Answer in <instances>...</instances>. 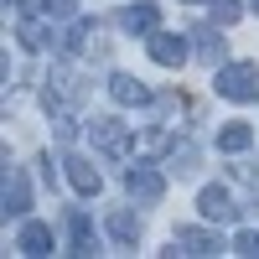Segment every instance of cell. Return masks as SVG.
I'll use <instances>...</instances> for the list:
<instances>
[{"label":"cell","mask_w":259,"mask_h":259,"mask_svg":"<svg viewBox=\"0 0 259 259\" xmlns=\"http://www.w3.org/2000/svg\"><path fill=\"white\" fill-rule=\"evenodd\" d=\"M124 192H130L135 202H161V197H166V177H161L156 166L135 161V166L124 171Z\"/></svg>","instance_id":"7a4b0ae2"},{"label":"cell","mask_w":259,"mask_h":259,"mask_svg":"<svg viewBox=\"0 0 259 259\" xmlns=\"http://www.w3.org/2000/svg\"><path fill=\"white\" fill-rule=\"evenodd\" d=\"M68 233H73V254H94V233L83 212H68Z\"/></svg>","instance_id":"4fadbf2b"},{"label":"cell","mask_w":259,"mask_h":259,"mask_svg":"<svg viewBox=\"0 0 259 259\" xmlns=\"http://www.w3.org/2000/svg\"><path fill=\"white\" fill-rule=\"evenodd\" d=\"M21 41H26V47H47V26L26 21V26H21Z\"/></svg>","instance_id":"ac0fdd59"},{"label":"cell","mask_w":259,"mask_h":259,"mask_svg":"<svg viewBox=\"0 0 259 259\" xmlns=\"http://www.w3.org/2000/svg\"><path fill=\"white\" fill-rule=\"evenodd\" d=\"M218 94L233 99V104L259 99V68L254 62H228V68H218Z\"/></svg>","instance_id":"6da1fadb"},{"label":"cell","mask_w":259,"mask_h":259,"mask_svg":"<svg viewBox=\"0 0 259 259\" xmlns=\"http://www.w3.org/2000/svg\"><path fill=\"white\" fill-rule=\"evenodd\" d=\"M109 233L119 244H135L140 239V218H130V212H109Z\"/></svg>","instance_id":"5bb4252c"},{"label":"cell","mask_w":259,"mask_h":259,"mask_svg":"<svg viewBox=\"0 0 259 259\" xmlns=\"http://www.w3.org/2000/svg\"><path fill=\"white\" fill-rule=\"evenodd\" d=\"M239 16H244V11L233 6V0H212V21H218V26H233Z\"/></svg>","instance_id":"9a60e30c"},{"label":"cell","mask_w":259,"mask_h":259,"mask_svg":"<svg viewBox=\"0 0 259 259\" xmlns=\"http://www.w3.org/2000/svg\"><path fill=\"white\" fill-rule=\"evenodd\" d=\"M197 207H202L207 223H233V218H239V202L228 197V187H202L197 192Z\"/></svg>","instance_id":"277c9868"},{"label":"cell","mask_w":259,"mask_h":259,"mask_svg":"<svg viewBox=\"0 0 259 259\" xmlns=\"http://www.w3.org/2000/svg\"><path fill=\"white\" fill-rule=\"evenodd\" d=\"M197 41H202V57L212 62V57H223V41L212 36V31H197Z\"/></svg>","instance_id":"ffe728a7"},{"label":"cell","mask_w":259,"mask_h":259,"mask_svg":"<svg viewBox=\"0 0 259 259\" xmlns=\"http://www.w3.org/2000/svg\"><path fill=\"white\" fill-rule=\"evenodd\" d=\"M233 254H244V259H259V233L249 228V233H239L233 239Z\"/></svg>","instance_id":"e0dca14e"},{"label":"cell","mask_w":259,"mask_h":259,"mask_svg":"<svg viewBox=\"0 0 259 259\" xmlns=\"http://www.w3.org/2000/svg\"><path fill=\"white\" fill-rule=\"evenodd\" d=\"M249 6H254V11H259V0H249Z\"/></svg>","instance_id":"7402d4cb"},{"label":"cell","mask_w":259,"mask_h":259,"mask_svg":"<svg viewBox=\"0 0 259 259\" xmlns=\"http://www.w3.org/2000/svg\"><path fill=\"white\" fill-rule=\"evenodd\" d=\"M119 26H124L130 36H150V31L161 26V11H156V6H124V11H119Z\"/></svg>","instance_id":"30bf717a"},{"label":"cell","mask_w":259,"mask_h":259,"mask_svg":"<svg viewBox=\"0 0 259 259\" xmlns=\"http://www.w3.org/2000/svg\"><path fill=\"white\" fill-rule=\"evenodd\" d=\"M0 202H6V218H21V212L31 207V187L21 177L16 166H6V192H0Z\"/></svg>","instance_id":"ba28073f"},{"label":"cell","mask_w":259,"mask_h":259,"mask_svg":"<svg viewBox=\"0 0 259 259\" xmlns=\"http://www.w3.org/2000/svg\"><path fill=\"white\" fill-rule=\"evenodd\" d=\"M254 145V130L249 124H223L218 130V150H228V156H239V150H249Z\"/></svg>","instance_id":"7c38bea8"},{"label":"cell","mask_w":259,"mask_h":259,"mask_svg":"<svg viewBox=\"0 0 259 259\" xmlns=\"http://www.w3.org/2000/svg\"><path fill=\"white\" fill-rule=\"evenodd\" d=\"M6 6H26V0H6Z\"/></svg>","instance_id":"44dd1931"},{"label":"cell","mask_w":259,"mask_h":259,"mask_svg":"<svg viewBox=\"0 0 259 259\" xmlns=\"http://www.w3.org/2000/svg\"><path fill=\"white\" fill-rule=\"evenodd\" d=\"M89 36H94V21H73V31H68V47H73V52H83V47H89Z\"/></svg>","instance_id":"2e32d148"},{"label":"cell","mask_w":259,"mask_h":259,"mask_svg":"<svg viewBox=\"0 0 259 259\" xmlns=\"http://www.w3.org/2000/svg\"><path fill=\"white\" fill-rule=\"evenodd\" d=\"M62 166H68V182H73V192H78V197H99L104 177H99V166H94V161H83V156H68Z\"/></svg>","instance_id":"52a82bcc"},{"label":"cell","mask_w":259,"mask_h":259,"mask_svg":"<svg viewBox=\"0 0 259 259\" xmlns=\"http://www.w3.org/2000/svg\"><path fill=\"white\" fill-rule=\"evenodd\" d=\"M16 249L31 254V259L52 254V228H47V223H26V228H21V239H16Z\"/></svg>","instance_id":"8fae6325"},{"label":"cell","mask_w":259,"mask_h":259,"mask_svg":"<svg viewBox=\"0 0 259 259\" xmlns=\"http://www.w3.org/2000/svg\"><path fill=\"white\" fill-rule=\"evenodd\" d=\"M218 249H223L218 233H207V228H177V239H171L166 254H197V259H207V254H218Z\"/></svg>","instance_id":"5b68a950"},{"label":"cell","mask_w":259,"mask_h":259,"mask_svg":"<svg viewBox=\"0 0 259 259\" xmlns=\"http://www.w3.org/2000/svg\"><path fill=\"white\" fill-rule=\"evenodd\" d=\"M192 52H187V36H171V31H150V62L161 68H182Z\"/></svg>","instance_id":"8992f818"},{"label":"cell","mask_w":259,"mask_h":259,"mask_svg":"<svg viewBox=\"0 0 259 259\" xmlns=\"http://www.w3.org/2000/svg\"><path fill=\"white\" fill-rule=\"evenodd\" d=\"M73 11H78L73 0H41V16H57L62 21V16H73Z\"/></svg>","instance_id":"d6986e66"},{"label":"cell","mask_w":259,"mask_h":259,"mask_svg":"<svg viewBox=\"0 0 259 259\" xmlns=\"http://www.w3.org/2000/svg\"><path fill=\"white\" fill-rule=\"evenodd\" d=\"M109 99L124 104V109H130V104L140 109V104H150V89H145L140 78H130V73H114V78H109Z\"/></svg>","instance_id":"9c48e42d"},{"label":"cell","mask_w":259,"mask_h":259,"mask_svg":"<svg viewBox=\"0 0 259 259\" xmlns=\"http://www.w3.org/2000/svg\"><path fill=\"white\" fill-rule=\"evenodd\" d=\"M89 135H94V145L104 150V156H124V150H130V124L114 119V114L94 119V124H89Z\"/></svg>","instance_id":"3957f363"}]
</instances>
